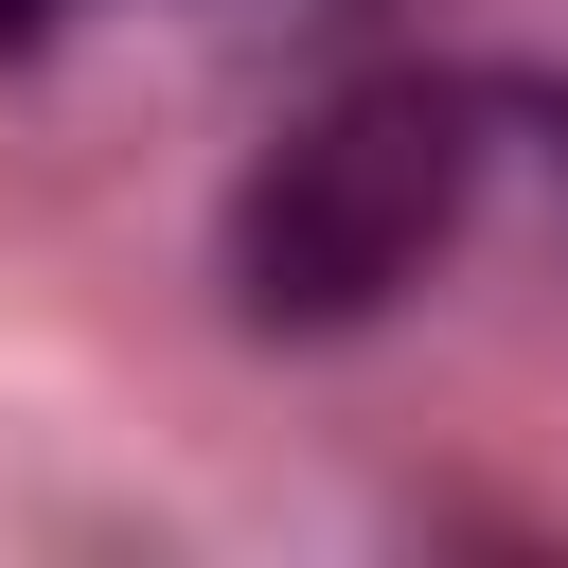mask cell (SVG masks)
Wrapping results in <instances>:
<instances>
[{"label": "cell", "instance_id": "1", "mask_svg": "<svg viewBox=\"0 0 568 568\" xmlns=\"http://www.w3.org/2000/svg\"><path fill=\"white\" fill-rule=\"evenodd\" d=\"M479 160L497 142H479V89L462 71H355V89H320L231 178V231H213L231 320L248 337H355V320H390L462 248Z\"/></svg>", "mask_w": 568, "mask_h": 568}, {"label": "cell", "instance_id": "2", "mask_svg": "<svg viewBox=\"0 0 568 568\" xmlns=\"http://www.w3.org/2000/svg\"><path fill=\"white\" fill-rule=\"evenodd\" d=\"M36 18H53V0H0V36H36Z\"/></svg>", "mask_w": 568, "mask_h": 568}]
</instances>
